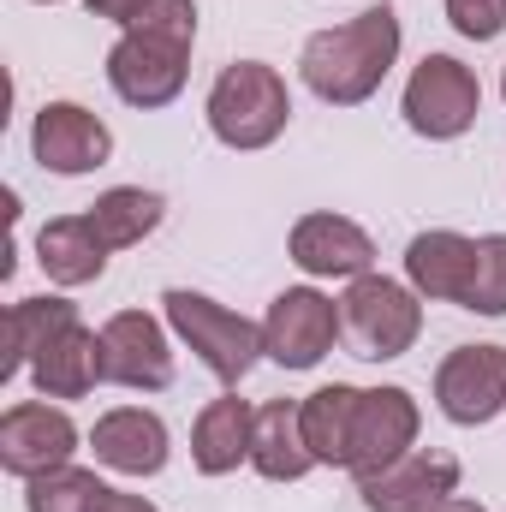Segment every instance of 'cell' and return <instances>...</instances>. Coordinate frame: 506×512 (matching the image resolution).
Wrapping results in <instances>:
<instances>
[{"mask_svg":"<svg viewBox=\"0 0 506 512\" xmlns=\"http://www.w3.org/2000/svg\"><path fill=\"white\" fill-rule=\"evenodd\" d=\"M191 42H197V0H155L108 48L114 96L143 114L179 102V90L191 78Z\"/></svg>","mask_w":506,"mask_h":512,"instance_id":"obj_1","label":"cell"},{"mask_svg":"<svg viewBox=\"0 0 506 512\" xmlns=\"http://www.w3.org/2000/svg\"><path fill=\"white\" fill-rule=\"evenodd\" d=\"M399 12L381 0V6H364L358 18L346 24H328L304 42L298 54V72L310 84V96H322L328 108H358L381 90V78L393 72L399 60Z\"/></svg>","mask_w":506,"mask_h":512,"instance_id":"obj_2","label":"cell"},{"mask_svg":"<svg viewBox=\"0 0 506 512\" xmlns=\"http://www.w3.org/2000/svg\"><path fill=\"white\" fill-rule=\"evenodd\" d=\"M161 316H167V328L197 352V364L227 387H239L256 370V358H268V352H262V322L227 310V304L209 298V292L167 286V292H161Z\"/></svg>","mask_w":506,"mask_h":512,"instance_id":"obj_3","label":"cell"},{"mask_svg":"<svg viewBox=\"0 0 506 512\" xmlns=\"http://www.w3.org/2000/svg\"><path fill=\"white\" fill-rule=\"evenodd\" d=\"M209 131L227 149H268L292 120V90L268 60H233L209 90Z\"/></svg>","mask_w":506,"mask_h":512,"instance_id":"obj_4","label":"cell"},{"mask_svg":"<svg viewBox=\"0 0 506 512\" xmlns=\"http://www.w3.org/2000/svg\"><path fill=\"white\" fill-rule=\"evenodd\" d=\"M340 334L352 346V358H370V364H393L417 346L423 334V298L405 286V280H387V274H358L346 280V298H340Z\"/></svg>","mask_w":506,"mask_h":512,"instance_id":"obj_5","label":"cell"},{"mask_svg":"<svg viewBox=\"0 0 506 512\" xmlns=\"http://www.w3.org/2000/svg\"><path fill=\"white\" fill-rule=\"evenodd\" d=\"M399 114L405 126L429 143H453L477 126L483 114V84L477 72L459 60V54H423L405 78V96H399Z\"/></svg>","mask_w":506,"mask_h":512,"instance_id":"obj_6","label":"cell"},{"mask_svg":"<svg viewBox=\"0 0 506 512\" xmlns=\"http://www.w3.org/2000/svg\"><path fill=\"white\" fill-rule=\"evenodd\" d=\"M340 340V304L316 286H286L262 316V352L280 370H316Z\"/></svg>","mask_w":506,"mask_h":512,"instance_id":"obj_7","label":"cell"},{"mask_svg":"<svg viewBox=\"0 0 506 512\" xmlns=\"http://www.w3.org/2000/svg\"><path fill=\"white\" fill-rule=\"evenodd\" d=\"M96 334H102V382L131 393L173 387V340L149 310H114Z\"/></svg>","mask_w":506,"mask_h":512,"instance_id":"obj_8","label":"cell"},{"mask_svg":"<svg viewBox=\"0 0 506 512\" xmlns=\"http://www.w3.org/2000/svg\"><path fill=\"white\" fill-rule=\"evenodd\" d=\"M435 405L459 429H483L506 411V346H453L435 370Z\"/></svg>","mask_w":506,"mask_h":512,"instance_id":"obj_9","label":"cell"},{"mask_svg":"<svg viewBox=\"0 0 506 512\" xmlns=\"http://www.w3.org/2000/svg\"><path fill=\"white\" fill-rule=\"evenodd\" d=\"M72 453H78V423H72L60 405H48V399H18V405H6V417H0V465H6L18 483L72 465Z\"/></svg>","mask_w":506,"mask_h":512,"instance_id":"obj_10","label":"cell"},{"mask_svg":"<svg viewBox=\"0 0 506 512\" xmlns=\"http://www.w3.org/2000/svg\"><path fill=\"white\" fill-rule=\"evenodd\" d=\"M30 155H36V167L78 179V173H96L114 161V131L84 102H42L30 120Z\"/></svg>","mask_w":506,"mask_h":512,"instance_id":"obj_11","label":"cell"},{"mask_svg":"<svg viewBox=\"0 0 506 512\" xmlns=\"http://www.w3.org/2000/svg\"><path fill=\"white\" fill-rule=\"evenodd\" d=\"M358 495L370 512H429L447 495H459V459L441 447H411L393 465L358 477Z\"/></svg>","mask_w":506,"mask_h":512,"instance_id":"obj_12","label":"cell"},{"mask_svg":"<svg viewBox=\"0 0 506 512\" xmlns=\"http://www.w3.org/2000/svg\"><path fill=\"white\" fill-rule=\"evenodd\" d=\"M286 256L310 280H358V274H376V239L358 221L334 215V209L298 215L292 233H286Z\"/></svg>","mask_w":506,"mask_h":512,"instance_id":"obj_13","label":"cell"},{"mask_svg":"<svg viewBox=\"0 0 506 512\" xmlns=\"http://www.w3.org/2000/svg\"><path fill=\"white\" fill-rule=\"evenodd\" d=\"M417 429H423V411L405 387H364L358 399V429H352V477H370L381 465H393L399 453L417 447Z\"/></svg>","mask_w":506,"mask_h":512,"instance_id":"obj_14","label":"cell"},{"mask_svg":"<svg viewBox=\"0 0 506 512\" xmlns=\"http://www.w3.org/2000/svg\"><path fill=\"white\" fill-rule=\"evenodd\" d=\"M90 453H96L108 471H120V477H155V471H167L173 435H167V423H161L155 411H143V405H114V411L96 417Z\"/></svg>","mask_w":506,"mask_h":512,"instance_id":"obj_15","label":"cell"},{"mask_svg":"<svg viewBox=\"0 0 506 512\" xmlns=\"http://www.w3.org/2000/svg\"><path fill=\"white\" fill-rule=\"evenodd\" d=\"M471 268H477V239H465L453 227H429L405 245V286L423 304H459L465 310Z\"/></svg>","mask_w":506,"mask_h":512,"instance_id":"obj_16","label":"cell"},{"mask_svg":"<svg viewBox=\"0 0 506 512\" xmlns=\"http://www.w3.org/2000/svg\"><path fill=\"white\" fill-rule=\"evenodd\" d=\"M251 435H256V405L239 399V393H221L191 423V465L203 477H227V471L251 465Z\"/></svg>","mask_w":506,"mask_h":512,"instance_id":"obj_17","label":"cell"},{"mask_svg":"<svg viewBox=\"0 0 506 512\" xmlns=\"http://www.w3.org/2000/svg\"><path fill=\"white\" fill-rule=\"evenodd\" d=\"M30 382L42 399H84L102 382V334L84 328V316L72 328H60L36 358H30Z\"/></svg>","mask_w":506,"mask_h":512,"instance_id":"obj_18","label":"cell"},{"mask_svg":"<svg viewBox=\"0 0 506 512\" xmlns=\"http://www.w3.org/2000/svg\"><path fill=\"white\" fill-rule=\"evenodd\" d=\"M251 465L268 483H298L316 471V453L304 441V411L298 399H268L256 405V435H251Z\"/></svg>","mask_w":506,"mask_h":512,"instance_id":"obj_19","label":"cell"},{"mask_svg":"<svg viewBox=\"0 0 506 512\" xmlns=\"http://www.w3.org/2000/svg\"><path fill=\"white\" fill-rule=\"evenodd\" d=\"M108 245L102 233L90 227V215H54L42 233H36V262L54 286H90L108 274Z\"/></svg>","mask_w":506,"mask_h":512,"instance_id":"obj_20","label":"cell"},{"mask_svg":"<svg viewBox=\"0 0 506 512\" xmlns=\"http://www.w3.org/2000/svg\"><path fill=\"white\" fill-rule=\"evenodd\" d=\"M358 399H364V387H352V382H328V387H316L310 399H298V411H304V441H310L316 465H340V471L352 465Z\"/></svg>","mask_w":506,"mask_h":512,"instance_id":"obj_21","label":"cell"},{"mask_svg":"<svg viewBox=\"0 0 506 512\" xmlns=\"http://www.w3.org/2000/svg\"><path fill=\"white\" fill-rule=\"evenodd\" d=\"M84 215H90V227L102 233L108 251H131V245H143V239L161 227L167 197H161V191H143V185H114V191H102Z\"/></svg>","mask_w":506,"mask_h":512,"instance_id":"obj_22","label":"cell"},{"mask_svg":"<svg viewBox=\"0 0 506 512\" xmlns=\"http://www.w3.org/2000/svg\"><path fill=\"white\" fill-rule=\"evenodd\" d=\"M78 322V304L72 298H18L12 310H6V364H0V376L12 382L18 370H30V358L60 334V328H72Z\"/></svg>","mask_w":506,"mask_h":512,"instance_id":"obj_23","label":"cell"},{"mask_svg":"<svg viewBox=\"0 0 506 512\" xmlns=\"http://www.w3.org/2000/svg\"><path fill=\"white\" fill-rule=\"evenodd\" d=\"M108 501H114V489L78 465H60V471L24 483V512H108Z\"/></svg>","mask_w":506,"mask_h":512,"instance_id":"obj_24","label":"cell"},{"mask_svg":"<svg viewBox=\"0 0 506 512\" xmlns=\"http://www.w3.org/2000/svg\"><path fill=\"white\" fill-rule=\"evenodd\" d=\"M465 310H477V316H506V233H483V239H477V268H471Z\"/></svg>","mask_w":506,"mask_h":512,"instance_id":"obj_25","label":"cell"},{"mask_svg":"<svg viewBox=\"0 0 506 512\" xmlns=\"http://www.w3.org/2000/svg\"><path fill=\"white\" fill-rule=\"evenodd\" d=\"M441 6H447V24L465 42H495L506 30V0H441Z\"/></svg>","mask_w":506,"mask_h":512,"instance_id":"obj_26","label":"cell"},{"mask_svg":"<svg viewBox=\"0 0 506 512\" xmlns=\"http://www.w3.org/2000/svg\"><path fill=\"white\" fill-rule=\"evenodd\" d=\"M90 6V18H108V24H120V30H131L155 0H84Z\"/></svg>","mask_w":506,"mask_h":512,"instance_id":"obj_27","label":"cell"},{"mask_svg":"<svg viewBox=\"0 0 506 512\" xmlns=\"http://www.w3.org/2000/svg\"><path fill=\"white\" fill-rule=\"evenodd\" d=\"M108 512H155V501H143V495H120V489H114Z\"/></svg>","mask_w":506,"mask_h":512,"instance_id":"obj_28","label":"cell"},{"mask_svg":"<svg viewBox=\"0 0 506 512\" xmlns=\"http://www.w3.org/2000/svg\"><path fill=\"white\" fill-rule=\"evenodd\" d=\"M429 512H489L483 501H471V495H447L441 507H429Z\"/></svg>","mask_w":506,"mask_h":512,"instance_id":"obj_29","label":"cell"},{"mask_svg":"<svg viewBox=\"0 0 506 512\" xmlns=\"http://www.w3.org/2000/svg\"><path fill=\"white\" fill-rule=\"evenodd\" d=\"M501 96H506V72H501Z\"/></svg>","mask_w":506,"mask_h":512,"instance_id":"obj_30","label":"cell"},{"mask_svg":"<svg viewBox=\"0 0 506 512\" xmlns=\"http://www.w3.org/2000/svg\"><path fill=\"white\" fill-rule=\"evenodd\" d=\"M42 6H54V0H42Z\"/></svg>","mask_w":506,"mask_h":512,"instance_id":"obj_31","label":"cell"}]
</instances>
